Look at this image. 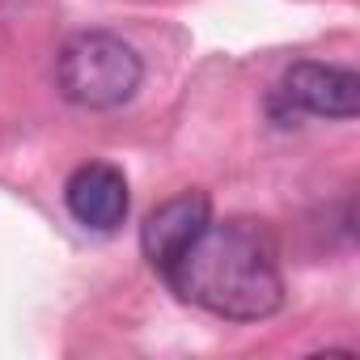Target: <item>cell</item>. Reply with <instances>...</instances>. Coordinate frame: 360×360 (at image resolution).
Wrapping results in <instances>:
<instances>
[{
    "label": "cell",
    "mask_w": 360,
    "mask_h": 360,
    "mask_svg": "<svg viewBox=\"0 0 360 360\" xmlns=\"http://www.w3.org/2000/svg\"><path fill=\"white\" fill-rule=\"evenodd\" d=\"M161 280L187 305L225 322H259L284 305L276 238L250 217L208 221L204 233L165 267Z\"/></svg>",
    "instance_id": "6da1fadb"
},
{
    "label": "cell",
    "mask_w": 360,
    "mask_h": 360,
    "mask_svg": "<svg viewBox=\"0 0 360 360\" xmlns=\"http://www.w3.org/2000/svg\"><path fill=\"white\" fill-rule=\"evenodd\" d=\"M56 77H60V89L72 106L115 110V106L136 98V89L144 81V64H140L136 47L123 43L119 34L85 30L60 47Z\"/></svg>",
    "instance_id": "7a4b0ae2"
},
{
    "label": "cell",
    "mask_w": 360,
    "mask_h": 360,
    "mask_svg": "<svg viewBox=\"0 0 360 360\" xmlns=\"http://www.w3.org/2000/svg\"><path fill=\"white\" fill-rule=\"evenodd\" d=\"M271 110H276V119H297V115L356 119L360 115V77L339 64H314V60L292 64L284 72V81L276 85Z\"/></svg>",
    "instance_id": "3957f363"
},
{
    "label": "cell",
    "mask_w": 360,
    "mask_h": 360,
    "mask_svg": "<svg viewBox=\"0 0 360 360\" xmlns=\"http://www.w3.org/2000/svg\"><path fill=\"white\" fill-rule=\"evenodd\" d=\"M64 204L77 225H85L94 233H110L127 221V208H131L127 178L110 161H89V165L72 169V178L64 183Z\"/></svg>",
    "instance_id": "277c9868"
},
{
    "label": "cell",
    "mask_w": 360,
    "mask_h": 360,
    "mask_svg": "<svg viewBox=\"0 0 360 360\" xmlns=\"http://www.w3.org/2000/svg\"><path fill=\"white\" fill-rule=\"evenodd\" d=\"M208 221H212V200L204 191H183V195L165 200L140 225V250H144V259L165 276V267L204 233Z\"/></svg>",
    "instance_id": "5b68a950"
}]
</instances>
